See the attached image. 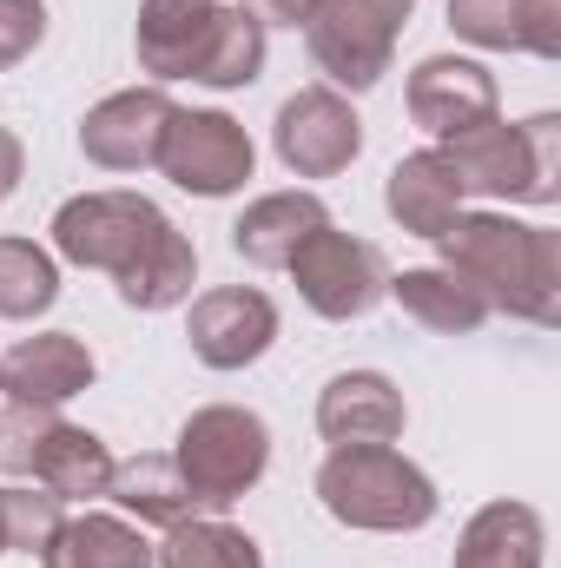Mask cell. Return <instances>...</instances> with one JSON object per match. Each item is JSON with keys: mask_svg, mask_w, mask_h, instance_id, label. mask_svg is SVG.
Returning a JSON list of instances; mask_svg holds the SVG:
<instances>
[{"mask_svg": "<svg viewBox=\"0 0 561 568\" xmlns=\"http://www.w3.org/2000/svg\"><path fill=\"white\" fill-rule=\"evenodd\" d=\"M53 252L80 272H106L120 304L172 311L198 284L192 239L145 199V192H80L53 212Z\"/></svg>", "mask_w": 561, "mask_h": 568, "instance_id": "cell-1", "label": "cell"}, {"mask_svg": "<svg viewBox=\"0 0 561 568\" xmlns=\"http://www.w3.org/2000/svg\"><path fill=\"white\" fill-rule=\"evenodd\" d=\"M436 252L456 278L489 297V311H509L542 331L561 324V239L549 225H522L509 212H456Z\"/></svg>", "mask_w": 561, "mask_h": 568, "instance_id": "cell-2", "label": "cell"}, {"mask_svg": "<svg viewBox=\"0 0 561 568\" xmlns=\"http://www.w3.org/2000/svg\"><path fill=\"white\" fill-rule=\"evenodd\" d=\"M317 503L330 509V523L364 529V536H417L436 523L442 496L410 456H397L390 443H357V449H330L317 463Z\"/></svg>", "mask_w": 561, "mask_h": 568, "instance_id": "cell-3", "label": "cell"}, {"mask_svg": "<svg viewBox=\"0 0 561 568\" xmlns=\"http://www.w3.org/2000/svg\"><path fill=\"white\" fill-rule=\"evenodd\" d=\"M442 159L456 165L462 192L476 199H522V205H555L561 199V120H489L462 140H442Z\"/></svg>", "mask_w": 561, "mask_h": 568, "instance_id": "cell-4", "label": "cell"}, {"mask_svg": "<svg viewBox=\"0 0 561 568\" xmlns=\"http://www.w3.org/2000/svg\"><path fill=\"white\" fill-rule=\"evenodd\" d=\"M0 469L33 476L60 503H93L113 483V449L93 429L53 417L47 404H7L0 410Z\"/></svg>", "mask_w": 561, "mask_h": 568, "instance_id": "cell-5", "label": "cell"}, {"mask_svg": "<svg viewBox=\"0 0 561 568\" xmlns=\"http://www.w3.org/2000/svg\"><path fill=\"white\" fill-rule=\"evenodd\" d=\"M172 463L185 476V489L198 496V509H232L238 496H252L272 469V429L258 410H238V404H205L192 410L178 443H172Z\"/></svg>", "mask_w": 561, "mask_h": 568, "instance_id": "cell-6", "label": "cell"}, {"mask_svg": "<svg viewBox=\"0 0 561 568\" xmlns=\"http://www.w3.org/2000/svg\"><path fill=\"white\" fill-rule=\"evenodd\" d=\"M410 13H417V0H317L304 20V47L330 87L370 93L390 73L397 33L410 27Z\"/></svg>", "mask_w": 561, "mask_h": 568, "instance_id": "cell-7", "label": "cell"}, {"mask_svg": "<svg viewBox=\"0 0 561 568\" xmlns=\"http://www.w3.org/2000/svg\"><path fill=\"white\" fill-rule=\"evenodd\" d=\"M152 165L178 192H192V199H232V192H245V179L258 165V145H252V133L232 113H218V106H178Z\"/></svg>", "mask_w": 561, "mask_h": 568, "instance_id": "cell-8", "label": "cell"}, {"mask_svg": "<svg viewBox=\"0 0 561 568\" xmlns=\"http://www.w3.org/2000/svg\"><path fill=\"white\" fill-rule=\"evenodd\" d=\"M284 272L297 278V297H304L317 317H330V324L370 317V311L390 297V258H384L370 239H350V232H337V225L310 232Z\"/></svg>", "mask_w": 561, "mask_h": 568, "instance_id": "cell-9", "label": "cell"}, {"mask_svg": "<svg viewBox=\"0 0 561 568\" xmlns=\"http://www.w3.org/2000/svg\"><path fill=\"white\" fill-rule=\"evenodd\" d=\"M272 145H278L284 172L297 179H330L364 152V120L350 113V100L337 87H304L290 93L272 120Z\"/></svg>", "mask_w": 561, "mask_h": 568, "instance_id": "cell-10", "label": "cell"}, {"mask_svg": "<svg viewBox=\"0 0 561 568\" xmlns=\"http://www.w3.org/2000/svg\"><path fill=\"white\" fill-rule=\"evenodd\" d=\"M185 337L205 371H245L278 344V304L258 284H218V291L192 297Z\"/></svg>", "mask_w": 561, "mask_h": 568, "instance_id": "cell-11", "label": "cell"}, {"mask_svg": "<svg viewBox=\"0 0 561 568\" xmlns=\"http://www.w3.org/2000/svg\"><path fill=\"white\" fill-rule=\"evenodd\" d=\"M404 106L429 140H462V133H476L502 113V93H496V73L482 60L429 53V60H417L410 87H404Z\"/></svg>", "mask_w": 561, "mask_h": 568, "instance_id": "cell-12", "label": "cell"}, {"mask_svg": "<svg viewBox=\"0 0 561 568\" xmlns=\"http://www.w3.org/2000/svg\"><path fill=\"white\" fill-rule=\"evenodd\" d=\"M172 93L165 87H126V93H106L86 120H80V152L100 165V172H145L159 159V140L172 126Z\"/></svg>", "mask_w": 561, "mask_h": 568, "instance_id": "cell-13", "label": "cell"}, {"mask_svg": "<svg viewBox=\"0 0 561 568\" xmlns=\"http://www.w3.org/2000/svg\"><path fill=\"white\" fill-rule=\"evenodd\" d=\"M218 7L225 0H140L133 47H140V67L152 73V87L198 80L212 33H218Z\"/></svg>", "mask_w": 561, "mask_h": 568, "instance_id": "cell-14", "label": "cell"}, {"mask_svg": "<svg viewBox=\"0 0 561 568\" xmlns=\"http://www.w3.org/2000/svg\"><path fill=\"white\" fill-rule=\"evenodd\" d=\"M93 377H100V364H93V351H86L73 331L20 337V344L0 357V390H7V404H47V410H60L67 397L93 390Z\"/></svg>", "mask_w": 561, "mask_h": 568, "instance_id": "cell-15", "label": "cell"}, {"mask_svg": "<svg viewBox=\"0 0 561 568\" xmlns=\"http://www.w3.org/2000/svg\"><path fill=\"white\" fill-rule=\"evenodd\" d=\"M410 424L404 410V390L384 377V371H344L324 384L317 397V436L330 449H357V443H397Z\"/></svg>", "mask_w": 561, "mask_h": 568, "instance_id": "cell-16", "label": "cell"}, {"mask_svg": "<svg viewBox=\"0 0 561 568\" xmlns=\"http://www.w3.org/2000/svg\"><path fill=\"white\" fill-rule=\"evenodd\" d=\"M449 27L489 53L561 60V0H449Z\"/></svg>", "mask_w": 561, "mask_h": 568, "instance_id": "cell-17", "label": "cell"}, {"mask_svg": "<svg viewBox=\"0 0 561 568\" xmlns=\"http://www.w3.org/2000/svg\"><path fill=\"white\" fill-rule=\"evenodd\" d=\"M462 179H456V165L442 159V145H422V152H404L397 165H390V179H384V205H390V219L404 225V232H417V239H442L449 225H456V212H462Z\"/></svg>", "mask_w": 561, "mask_h": 568, "instance_id": "cell-18", "label": "cell"}, {"mask_svg": "<svg viewBox=\"0 0 561 568\" xmlns=\"http://www.w3.org/2000/svg\"><path fill=\"white\" fill-rule=\"evenodd\" d=\"M324 225H330V205H324L317 192H265V199H252V205L238 212L232 252H238L245 265H258V272H284V265L297 258V245H304L310 232H324Z\"/></svg>", "mask_w": 561, "mask_h": 568, "instance_id": "cell-19", "label": "cell"}, {"mask_svg": "<svg viewBox=\"0 0 561 568\" xmlns=\"http://www.w3.org/2000/svg\"><path fill=\"white\" fill-rule=\"evenodd\" d=\"M542 549H549V529L529 503H482L462 523L449 568H542Z\"/></svg>", "mask_w": 561, "mask_h": 568, "instance_id": "cell-20", "label": "cell"}, {"mask_svg": "<svg viewBox=\"0 0 561 568\" xmlns=\"http://www.w3.org/2000/svg\"><path fill=\"white\" fill-rule=\"evenodd\" d=\"M152 562H159V549L145 542L140 523L100 516V509L67 516L53 529V542L40 549V568H152Z\"/></svg>", "mask_w": 561, "mask_h": 568, "instance_id": "cell-21", "label": "cell"}, {"mask_svg": "<svg viewBox=\"0 0 561 568\" xmlns=\"http://www.w3.org/2000/svg\"><path fill=\"white\" fill-rule=\"evenodd\" d=\"M390 297L404 304V317H417L422 331H436V337H469V331H482L496 317L489 297L469 278H456L449 265H417L404 278L390 272Z\"/></svg>", "mask_w": 561, "mask_h": 568, "instance_id": "cell-22", "label": "cell"}, {"mask_svg": "<svg viewBox=\"0 0 561 568\" xmlns=\"http://www.w3.org/2000/svg\"><path fill=\"white\" fill-rule=\"evenodd\" d=\"M106 496H113L140 529H178V523H192V516H198V496L185 489L178 463H172V456H159V449H140V456L113 463Z\"/></svg>", "mask_w": 561, "mask_h": 568, "instance_id": "cell-23", "label": "cell"}, {"mask_svg": "<svg viewBox=\"0 0 561 568\" xmlns=\"http://www.w3.org/2000/svg\"><path fill=\"white\" fill-rule=\"evenodd\" d=\"M152 568H265V549L218 516H192V523L165 529Z\"/></svg>", "mask_w": 561, "mask_h": 568, "instance_id": "cell-24", "label": "cell"}, {"mask_svg": "<svg viewBox=\"0 0 561 568\" xmlns=\"http://www.w3.org/2000/svg\"><path fill=\"white\" fill-rule=\"evenodd\" d=\"M258 73H265V27L245 7H218V33H212V53L198 67V87L232 93V87H252Z\"/></svg>", "mask_w": 561, "mask_h": 568, "instance_id": "cell-25", "label": "cell"}, {"mask_svg": "<svg viewBox=\"0 0 561 568\" xmlns=\"http://www.w3.org/2000/svg\"><path fill=\"white\" fill-rule=\"evenodd\" d=\"M60 297V265L33 239H0V317H40Z\"/></svg>", "mask_w": 561, "mask_h": 568, "instance_id": "cell-26", "label": "cell"}, {"mask_svg": "<svg viewBox=\"0 0 561 568\" xmlns=\"http://www.w3.org/2000/svg\"><path fill=\"white\" fill-rule=\"evenodd\" d=\"M60 523H67V503L53 489H40V483L33 489H20V483L0 489V542H7V556H40Z\"/></svg>", "mask_w": 561, "mask_h": 568, "instance_id": "cell-27", "label": "cell"}, {"mask_svg": "<svg viewBox=\"0 0 561 568\" xmlns=\"http://www.w3.org/2000/svg\"><path fill=\"white\" fill-rule=\"evenodd\" d=\"M47 40V0H0V67H20Z\"/></svg>", "mask_w": 561, "mask_h": 568, "instance_id": "cell-28", "label": "cell"}, {"mask_svg": "<svg viewBox=\"0 0 561 568\" xmlns=\"http://www.w3.org/2000/svg\"><path fill=\"white\" fill-rule=\"evenodd\" d=\"M238 7H245L258 27H304L317 0H238Z\"/></svg>", "mask_w": 561, "mask_h": 568, "instance_id": "cell-29", "label": "cell"}, {"mask_svg": "<svg viewBox=\"0 0 561 568\" xmlns=\"http://www.w3.org/2000/svg\"><path fill=\"white\" fill-rule=\"evenodd\" d=\"M20 165H27V152H20V140H13L7 126H0V199L20 185Z\"/></svg>", "mask_w": 561, "mask_h": 568, "instance_id": "cell-30", "label": "cell"}, {"mask_svg": "<svg viewBox=\"0 0 561 568\" xmlns=\"http://www.w3.org/2000/svg\"><path fill=\"white\" fill-rule=\"evenodd\" d=\"M0 556H7V542H0Z\"/></svg>", "mask_w": 561, "mask_h": 568, "instance_id": "cell-31", "label": "cell"}]
</instances>
